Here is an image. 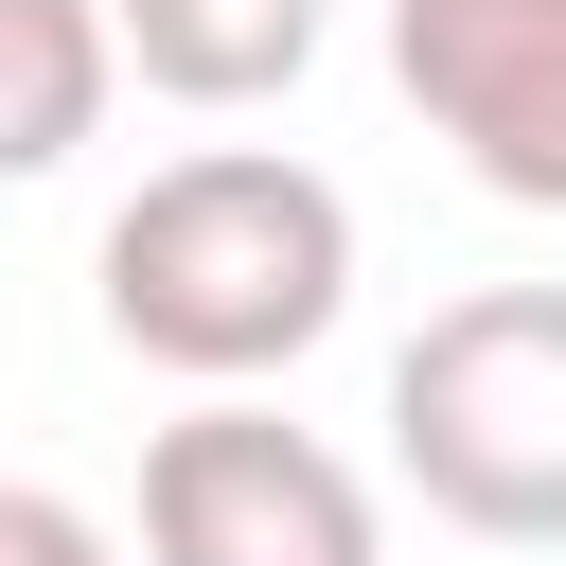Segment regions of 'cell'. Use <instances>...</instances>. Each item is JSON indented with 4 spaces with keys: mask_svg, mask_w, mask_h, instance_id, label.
<instances>
[{
    "mask_svg": "<svg viewBox=\"0 0 566 566\" xmlns=\"http://www.w3.org/2000/svg\"><path fill=\"white\" fill-rule=\"evenodd\" d=\"M124 88V18L106 0H0V195L18 177H71L88 124Z\"/></svg>",
    "mask_w": 566,
    "mask_h": 566,
    "instance_id": "obj_6",
    "label": "cell"
},
{
    "mask_svg": "<svg viewBox=\"0 0 566 566\" xmlns=\"http://www.w3.org/2000/svg\"><path fill=\"white\" fill-rule=\"evenodd\" d=\"M88 301H106V336L142 371L265 389V371H301L354 318V195L318 159H283V142H195V159H159L106 212Z\"/></svg>",
    "mask_w": 566,
    "mask_h": 566,
    "instance_id": "obj_1",
    "label": "cell"
},
{
    "mask_svg": "<svg viewBox=\"0 0 566 566\" xmlns=\"http://www.w3.org/2000/svg\"><path fill=\"white\" fill-rule=\"evenodd\" d=\"M142 566H389V513L318 424L195 389L142 442Z\"/></svg>",
    "mask_w": 566,
    "mask_h": 566,
    "instance_id": "obj_3",
    "label": "cell"
},
{
    "mask_svg": "<svg viewBox=\"0 0 566 566\" xmlns=\"http://www.w3.org/2000/svg\"><path fill=\"white\" fill-rule=\"evenodd\" d=\"M389 478L478 548H566V283H478L389 354Z\"/></svg>",
    "mask_w": 566,
    "mask_h": 566,
    "instance_id": "obj_2",
    "label": "cell"
},
{
    "mask_svg": "<svg viewBox=\"0 0 566 566\" xmlns=\"http://www.w3.org/2000/svg\"><path fill=\"white\" fill-rule=\"evenodd\" d=\"M124 18V71L159 88V106H283L301 71H318V35H336V0H106Z\"/></svg>",
    "mask_w": 566,
    "mask_h": 566,
    "instance_id": "obj_5",
    "label": "cell"
},
{
    "mask_svg": "<svg viewBox=\"0 0 566 566\" xmlns=\"http://www.w3.org/2000/svg\"><path fill=\"white\" fill-rule=\"evenodd\" d=\"M389 71L478 195L566 212V0H389Z\"/></svg>",
    "mask_w": 566,
    "mask_h": 566,
    "instance_id": "obj_4",
    "label": "cell"
},
{
    "mask_svg": "<svg viewBox=\"0 0 566 566\" xmlns=\"http://www.w3.org/2000/svg\"><path fill=\"white\" fill-rule=\"evenodd\" d=\"M0 566H124L106 513H71L53 478H0Z\"/></svg>",
    "mask_w": 566,
    "mask_h": 566,
    "instance_id": "obj_7",
    "label": "cell"
}]
</instances>
